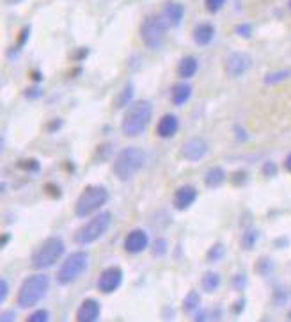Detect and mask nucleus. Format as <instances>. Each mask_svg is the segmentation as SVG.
<instances>
[{"instance_id": "obj_1", "label": "nucleus", "mask_w": 291, "mask_h": 322, "mask_svg": "<svg viewBox=\"0 0 291 322\" xmlns=\"http://www.w3.org/2000/svg\"><path fill=\"white\" fill-rule=\"evenodd\" d=\"M153 118V103L149 100H139V102L131 103L126 107V112L123 116L121 130L126 137H137V135L144 134L147 125L151 123Z\"/></svg>"}, {"instance_id": "obj_2", "label": "nucleus", "mask_w": 291, "mask_h": 322, "mask_svg": "<svg viewBox=\"0 0 291 322\" xmlns=\"http://www.w3.org/2000/svg\"><path fill=\"white\" fill-rule=\"evenodd\" d=\"M146 155L139 146H126L118 153L114 162V174L121 182H128L144 168Z\"/></svg>"}, {"instance_id": "obj_3", "label": "nucleus", "mask_w": 291, "mask_h": 322, "mask_svg": "<svg viewBox=\"0 0 291 322\" xmlns=\"http://www.w3.org/2000/svg\"><path fill=\"white\" fill-rule=\"evenodd\" d=\"M50 289V278L46 274H32L25 278L18 290V306L22 308H32L46 296Z\"/></svg>"}, {"instance_id": "obj_4", "label": "nucleus", "mask_w": 291, "mask_h": 322, "mask_svg": "<svg viewBox=\"0 0 291 322\" xmlns=\"http://www.w3.org/2000/svg\"><path fill=\"white\" fill-rule=\"evenodd\" d=\"M66 251V244L61 237H50L45 242L40 244L36 251H34L32 258H30V263H32V269L36 271H43L48 269V267L55 265L59 262V258L64 255Z\"/></svg>"}, {"instance_id": "obj_5", "label": "nucleus", "mask_w": 291, "mask_h": 322, "mask_svg": "<svg viewBox=\"0 0 291 322\" xmlns=\"http://www.w3.org/2000/svg\"><path fill=\"white\" fill-rule=\"evenodd\" d=\"M108 201V191L103 185H91V187L84 189L80 198L76 200L75 205V216L84 219V217L91 216L92 212L100 210L105 207V203Z\"/></svg>"}, {"instance_id": "obj_6", "label": "nucleus", "mask_w": 291, "mask_h": 322, "mask_svg": "<svg viewBox=\"0 0 291 322\" xmlns=\"http://www.w3.org/2000/svg\"><path fill=\"white\" fill-rule=\"evenodd\" d=\"M112 224V214L110 212H102V214L94 216L87 224H84L82 228H79L75 234V242L80 246H87V244L96 242L98 239L107 234L108 228Z\"/></svg>"}, {"instance_id": "obj_7", "label": "nucleus", "mask_w": 291, "mask_h": 322, "mask_svg": "<svg viewBox=\"0 0 291 322\" xmlns=\"http://www.w3.org/2000/svg\"><path fill=\"white\" fill-rule=\"evenodd\" d=\"M169 23L164 18V14H153V16H147L141 25V36L142 41L146 43L147 48H160L165 41L167 30H169Z\"/></svg>"}, {"instance_id": "obj_8", "label": "nucleus", "mask_w": 291, "mask_h": 322, "mask_svg": "<svg viewBox=\"0 0 291 322\" xmlns=\"http://www.w3.org/2000/svg\"><path fill=\"white\" fill-rule=\"evenodd\" d=\"M87 265H89V255L85 251H76V253L69 255L64 260L63 265H61V269L57 271V283L63 287L75 283L87 271Z\"/></svg>"}, {"instance_id": "obj_9", "label": "nucleus", "mask_w": 291, "mask_h": 322, "mask_svg": "<svg viewBox=\"0 0 291 322\" xmlns=\"http://www.w3.org/2000/svg\"><path fill=\"white\" fill-rule=\"evenodd\" d=\"M252 68V57L245 52H232L226 59V73L229 77H242Z\"/></svg>"}, {"instance_id": "obj_10", "label": "nucleus", "mask_w": 291, "mask_h": 322, "mask_svg": "<svg viewBox=\"0 0 291 322\" xmlns=\"http://www.w3.org/2000/svg\"><path fill=\"white\" fill-rule=\"evenodd\" d=\"M208 151H209V145L206 139H203V137H193L181 146V155H183V158L188 162L203 160L208 155Z\"/></svg>"}, {"instance_id": "obj_11", "label": "nucleus", "mask_w": 291, "mask_h": 322, "mask_svg": "<svg viewBox=\"0 0 291 322\" xmlns=\"http://www.w3.org/2000/svg\"><path fill=\"white\" fill-rule=\"evenodd\" d=\"M123 283V271L119 267H108L98 278V290L103 294H112L121 287Z\"/></svg>"}, {"instance_id": "obj_12", "label": "nucleus", "mask_w": 291, "mask_h": 322, "mask_svg": "<svg viewBox=\"0 0 291 322\" xmlns=\"http://www.w3.org/2000/svg\"><path fill=\"white\" fill-rule=\"evenodd\" d=\"M149 246V237L144 230H133L130 231L125 240V249L130 255H139Z\"/></svg>"}, {"instance_id": "obj_13", "label": "nucleus", "mask_w": 291, "mask_h": 322, "mask_svg": "<svg viewBox=\"0 0 291 322\" xmlns=\"http://www.w3.org/2000/svg\"><path fill=\"white\" fill-rule=\"evenodd\" d=\"M197 200V189L193 185H183L174 192V207L176 210H187L188 207H192V203Z\"/></svg>"}, {"instance_id": "obj_14", "label": "nucleus", "mask_w": 291, "mask_h": 322, "mask_svg": "<svg viewBox=\"0 0 291 322\" xmlns=\"http://www.w3.org/2000/svg\"><path fill=\"white\" fill-rule=\"evenodd\" d=\"M102 313V306L96 299H85L80 305L79 312H76V320L79 322H94L100 319Z\"/></svg>"}, {"instance_id": "obj_15", "label": "nucleus", "mask_w": 291, "mask_h": 322, "mask_svg": "<svg viewBox=\"0 0 291 322\" xmlns=\"http://www.w3.org/2000/svg\"><path fill=\"white\" fill-rule=\"evenodd\" d=\"M178 129H180V121L174 114H165L164 118L158 121L157 127V134L160 135L162 139H169L172 135L178 134Z\"/></svg>"}, {"instance_id": "obj_16", "label": "nucleus", "mask_w": 291, "mask_h": 322, "mask_svg": "<svg viewBox=\"0 0 291 322\" xmlns=\"http://www.w3.org/2000/svg\"><path fill=\"white\" fill-rule=\"evenodd\" d=\"M185 7L180 2H167L164 7V18L170 27H178L183 22Z\"/></svg>"}, {"instance_id": "obj_17", "label": "nucleus", "mask_w": 291, "mask_h": 322, "mask_svg": "<svg viewBox=\"0 0 291 322\" xmlns=\"http://www.w3.org/2000/svg\"><path fill=\"white\" fill-rule=\"evenodd\" d=\"M215 38V27L209 22L206 23H199V25L193 29V41H196L199 46H206L213 41Z\"/></svg>"}, {"instance_id": "obj_18", "label": "nucleus", "mask_w": 291, "mask_h": 322, "mask_svg": "<svg viewBox=\"0 0 291 322\" xmlns=\"http://www.w3.org/2000/svg\"><path fill=\"white\" fill-rule=\"evenodd\" d=\"M197 69H199V63H197V59L196 57H192V56H187L180 61V64H178V75H180L181 79L188 80L196 75Z\"/></svg>"}, {"instance_id": "obj_19", "label": "nucleus", "mask_w": 291, "mask_h": 322, "mask_svg": "<svg viewBox=\"0 0 291 322\" xmlns=\"http://www.w3.org/2000/svg\"><path fill=\"white\" fill-rule=\"evenodd\" d=\"M190 96H192V87L187 82H180L172 87V96L170 98H172L174 105H183L190 100Z\"/></svg>"}, {"instance_id": "obj_20", "label": "nucleus", "mask_w": 291, "mask_h": 322, "mask_svg": "<svg viewBox=\"0 0 291 322\" xmlns=\"http://www.w3.org/2000/svg\"><path fill=\"white\" fill-rule=\"evenodd\" d=\"M226 182V171H224L222 168H211L209 171L206 173V176H204V184H206V187L209 189H217L220 187V185Z\"/></svg>"}, {"instance_id": "obj_21", "label": "nucleus", "mask_w": 291, "mask_h": 322, "mask_svg": "<svg viewBox=\"0 0 291 322\" xmlns=\"http://www.w3.org/2000/svg\"><path fill=\"white\" fill-rule=\"evenodd\" d=\"M220 283H222V278H220L219 273H215V271H208V273L203 274V278H201V285H203V290L204 292H215V290H219Z\"/></svg>"}, {"instance_id": "obj_22", "label": "nucleus", "mask_w": 291, "mask_h": 322, "mask_svg": "<svg viewBox=\"0 0 291 322\" xmlns=\"http://www.w3.org/2000/svg\"><path fill=\"white\" fill-rule=\"evenodd\" d=\"M133 95H135V86L131 82H128L126 86L123 87V91L119 93V96H118V100H115L114 105L118 109L130 107V102H131V98H133Z\"/></svg>"}, {"instance_id": "obj_23", "label": "nucleus", "mask_w": 291, "mask_h": 322, "mask_svg": "<svg viewBox=\"0 0 291 322\" xmlns=\"http://www.w3.org/2000/svg\"><path fill=\"white\" fill-rule=\"evenodd\" d=\"M224 257H226V246H224L222 242H215L208 249V253H206V260L209 263L220 262V260H222Z\"/></svg>"}, {"instance_id": "obj_24", "label": "nucleus", "mask_w": 291, "mask_h": 322, "mask_svg": "<svg viewBox=\"0 0 291 322\" xmlns=\"http://www.w3.org/2000/svg\"><path fill=\"white\" fill-rule=\"evenodd\" d=\"M199 305H201V294L197 290H190L183 301V310L185 312H196L199 308Z\"/></svg>"}, {"instance_id": "obj_25", "label": "nucleus", "mask_w": 291, "mask_h": 322, "mask_svg": "<svg viewBox=\"0 0 291 322\" xmlns=\"http://www.w3.org/2000/svg\"><path fill=\"white\" fill-rule=\"evenodd\" d=\"M271 271H274V262H271L268 257H263L256 262V273H258L259 276H268Z\"/></svg>"}, {"instance_id": "obj_26", "label": "nucleus", "mask_w": 291, "mask_h": 322, "mask_svg": "<svg viewBox=\"0 0 291 322\" xmlns=\"http://www.w3.org/2000/svg\"><path fill=\"white\" fill-rule=\"evenodd\" d=\"M291 75L289 69H279V71H271L268 75L265 77V82L266 84H279L282 80H286Z\"/></svg>"}, {"instance_id": "obj_27", "label": "nucleus", "mask_w": 291, "mask_h": 322, "mask_svg": "<svg viewBox=\"0 0 291 322\" xmlns=\"http://www.w3.org/2000/svg\"><path fill=\"white\" fill-rule=\"evenodd\" d=\"M258 239H259V234L256 230L245 231L243 237H242V247H243V249H252V247L258 244Z\"/></svg>"}, {"instance_id": "obj_28", "label": "nucleus", "mask_w": 291, "mask_h": 322, "mask_svg": "<svg viewBox=\"0 0 291 322\" xmlns=\"http://www.w3.org/2000/svg\"><path fill=\"white\" fill-rule=\"evenodd\" d=\"M18 168L23 169V171H29V173H40L41 164L36 160V158H23V160L18 162Z\"/></svg>"}, {"instance_id": "obj_29", "label": "nucleus", "mask_w": 291, "mask_h": 322, "mask_svg": "<svg viewBox=\"0 0 291 322\" xmlns=\"http://www.w3.org/2000/svg\"><path fill=\"white\" fill-rule=\"evenodd\" d=\"M167 249H169V244H167L165 239H157L153 242V246H151V251H153L154 257H164Z\"/></svg>"}, {"instance_id": "obj_30", "label": "nucleus", "mask_w": 291, "mask_h": 322, "mask_svg": "<svg viewBox=\"0 0 291 322\" xmlns=\"http://www.w3.org/2000/svg\"><path fill=\"white\" fill-rule=\"evenodd\" d=\"M271 299H274V302L277 306L286 305V301H288V290L282 289V287H279V289H275V292H274V296H271Z\"/></svg>"}, {"instance_id": "obj_31", "label": "nucleus", "mask_w": 291, "mask_h": 322, "mask_svg": "<svg viewBox=\"0 0 291 322\" xmlns=\"http://www.w3.org/2000/svg\"><path fill=\"white\" fill-rule=\"evenodd\" d=\"M50 319V313L46 312L45 308L41 310H36L34 313H30L29 317H27V322H45Z\"/></svg>"}, {"instance_id": "obj_32", "label": "nucleus", "mask_w": 291, "mask_h": 322, "mask_svg": "<svg viewBox=\"0 0 291 322\" xmlns=\"http://www.w3.org/2000/svg\"><path fill=\"white\" fill-rule=\"evenodd\" d=\"M224 4H226V0H206V9L209 13H217V11L222 9Z\"/></svg>"}, {"instance_id": "obj_33", "label": "nucleus", "mask_w": 291, "mask_h": 322, "mask_svg": "<svg viewBox=\"0 0 291 322\" xmlns=\"http://www.w3.org/2000/svg\"><path fill=\"white\" fill-rule=\"evenodd\" d=\"M232 287H235L236 290H243L247 287V276L245 274H236L235 278H232Z\"/></svg>"}, {"instance_id": "obj_34", "label": "nucleus", "mask_w": 291, "mask_h": 322, "mask_svg": "<svg viewBox=\"0 0 291 322\" xmlns=\"http://www.w3.org/2000/svg\"><path fill=\"white\" fill-rule=\"evenodd\" d=\"M43 95H45V93H43V89L40 86H32L30 89H27V91H25L27 98H41Z\"/></svg>"}, {"instance_id": "obj_35", "label": "nucleus", "mask_w": 291, "mask_h": 322, "mask_svg": "<svg viewBox=\"0 0 291 322\" xmlns=\"http://www.w3.org/2000/svg\"><path fill=\"white\" fill-rule=\"evenodd\" d=\"M9 296V285H7V279H0V302H4Z\"/></svg>"}, {"instance_id": "obj_36", "label": "nucleus", "mask_w": 291, "mask_h": 322, "mask_svg": "<svg viewBox=\"0 0 291 322\" xmlns=\"http://www.w3.org/2000/svg\"><path fill=\"white\" fill-rule=\"evenodd\" d=\"M245 305H247L245 297H240V299L232 305V313H235V315H240V313L243 312V308H245Z\"/></svg>"}, {"instance_id": "obj_37", "label": "nucleus", "mask_w": 291, "mask_h": 322, "mask_svg": "<svg viewBox=\"0 0 291 322\" xmlns=\"http://www.w3.org/2000/svg\"><path fill=\"white\" fill-rule=\"evenodd\" d=\"M29 36H30V27H25V29L22 30L20 38H18V45H16V48H22V46L27 43V40H29Z\"/></svg>"}, {"instance_id": "obj_38", "label": "nucleus", "mask_w": 291, "mask_h": 322, "mask_svg": "<svg viewBox=\"0 0 291 322\" xmlns=\"http://www.w3.org/2000/svg\"><path fill=\"white\" fill-rule=\"evenodd\" d=\"M263 171H265L266 176H274V174H277V166H275L274 162H266Z\"/></svg>"}, {"instance_id": "obj_39", "label": "nucleus", "mask_w": 291, "mask_h": 322, "mask_svg": "<svg viewBox=\"0 0 291 322\" xmlns=\"http://www.w3.org/2000/svg\"><path fill=\"white\" fill-rule=\"evenodd\" d=\"M245 180H247V173H243V171H238V173H235V174H232V182H235L236 185H242V184H245Z\"/></svg>"}, {"instance_id": "obj_40", "label": "nucleus", "mask_w": 291, "mask_h": 322, "mask_svg": "<svg viewBox=\"0 0 291 322\" xmlns=\"http://www.w3.org/2000/svg\"><path fill=\"white\" fill-rule=\"evenodd\" d=\"M235 134H236V139H238L240 142H245L247 141V132L242 129L240 125L235 127Z\"/></svg>"}, {"instance_id": "obj_41", "label": "nucleus", "mask_w": 291, "mask_h": 322, "mask_svg": "<svg viewBox=\"0 0 291 322\" xmlns=\"http://www.w3.org/2000/svg\"><path fill=\"white\" fill-rule=\"evenodd\" d=\"M236 32L240 34V36H243V38H249L250 34H252V29H250V25H238V29H236Z\"/></svg>"}, {"instance_id": "obj_42", "label": "nucleus", "mask_w": 291, "mask_h": 322, "mask_svg": "<svg viewBox=\"0 0 291 322\" xmlns=\"http://www.w3.org/2000/svg\"><path fill=\"white\" fill-rule=\"evenodd\" d=\"M0 320H2V322H11V320H16V313H14L13 310H6V312L2 313V317H0Z\"/></svg>"}, {"instance_id": "obj_43", "label": "nucleus", "mask_w": 291, "mask_h": 322, "mask_svg": "<svg viewBox=\"0 0 291 322\" xmlns=\"http://www.w3.org/2000/svg\"><path fill=\"white\" fill-rule=\"evenodd\" d=\"M61 125H63V119H53V121L50 123L48 130H50V132H55L57 129H61Z\"/></svg>"}, {"instance_id": "obj_44", "label": "nucleus", "mask_w": 291, "mask_h": 322, "mask_svg": "<svg viewBox=\"0 0 291 322\" xmlns=\"http://www.w3.org/2000/svg\"><path fill=\"white\" fill-rule=\"evenodd\" d=\"M87 56H89V50L87 48H82V50H79V52H76L73 57H75V59H85Z\"/></svg>"}, {"instance_id": "obj_45", "label": "nucleus", "mask_w": 291, "mask_h": 322, "mask_svg": "<svg viewBox=\"0 0 291 322\" xmlns=\"http://www.w3.org/2000/svg\"><path fill=\"white\" fill-rule=\"evenodd\" d=\"M9 240H11V234H4L2 237H0V247H6Z\"/></svg>"}, {"instance_id": "obj_46", "label": "nucleus", "mask_w": 291, "mask_h": 322, "mask_svg": "<svg viewBox=\"0 0 291 322\" xmlns=\"http://www.w3.org/2000/svg\"><path fill=\"white\" fill-rule=\"evenodd\" d=\"M193 319H196L197 322H199V320H206L208 319V312H206V310H201V312L197 313V315L193 317Z\"/></svg>"}, {"instance_id": "obj_47", "label": "nucleus", "mask_w": 291, "mask_h": 322, "mask_svg": "<svg viewBox=\"0 0 291 322\" xmlns=\"http://www.w3.org/2000/svg\"><path fill=\"white\" fill-rule=\"evenodd\" d=\"M284 166H286V169H288V171L291 173V153L288 155V157H286V160H284Z\"/></svg>"}, {"instance_id": "obj_48", "label": "nucleus", "mask_w": 291, "mask_h": 322, "mask_svg": "<svg viewBox=\"0 0 291 322\" xmlns=\"http://www.w3.org/2000/svg\"><path fill=\"white\" fill-rule=\"evenodd\" d=\"M34 79H36V82H40V80L43 79V77H41V73H37V71L34 73Z\"/></svg>"}, {"instance_id": "obj_49", "label": "nucleus", "mask_w": 291, "mask_h": 322, "mask_svg": "<svg viewBox=\"0 0 291 322\" xmlns=\"http://www.w3.org/2000/svg\"><path fill=\"white\" fill-rule=\"evenodd\" d=\"M289 317H291V313H289Z\"/></svg>"}, {"instance_id": "obj_50", "label": "nucleus", "mask_w": 291, "mask_h": 322, "mask_svg": "<svg viewBox=\"0 0 291 322\" xmlns=\"http://www.w3.org/2000/svg\"><path fill=\"white\" fill-rule=\"evenodd\" d=\"M289 6H291V4H289Z\"/></svg>"}]
</instances>
